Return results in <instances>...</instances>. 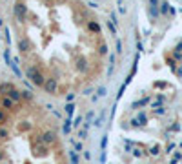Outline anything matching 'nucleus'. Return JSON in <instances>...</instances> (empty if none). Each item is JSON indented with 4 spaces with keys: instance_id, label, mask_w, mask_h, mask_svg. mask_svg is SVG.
Masks as SVG:
<instances>
[{
    "instance_id": "3",
    "label": "nucleus",
    "mask_w": 182,
    "mask_h": 164,
    "mask_svg": "<svg viewBox=\"0 0 182 164\" xmlns=\"http://www.w3.org/2000/svg\"><path fill=\"white\" fill-rule=\"evenodd\" d=\"M53 140H55V133H53V131H47V133L44 135V142L49 144V142H53Z\"/></svg>"
},
{
    "instance_id": "9",
    "label": "nucleus",
    "mask_w": 182,
    "mask_h": 164,
    "mask_svg": "<svg viewBox=\"0 0 182 164\" xmlns=\"http://www.w3.org/2000/svg\"><path fill=\"white\" fill-rule=\"evenodd\" d=\"M69 126H71V124H69V118H68V120H66V124H64V131H66V133L69 131Z\"/></svg>"
},
{
    "instance_id": "10",
    "label": "nucleus",
    "mask_w": 182,
    "mask_h": 164,
    "mask_svg": "<svg viewBox=\"0 0 182 164\" xmlns=\"http://www.w3.org/2000/svg\"><path fill=\"white\" fill-rule=\"evenodd\" d=\"M80 122H82V117H77V118H75V122H73V124H75V126H78Z\"/></svg>"
},
{
    "instance_id": "12",
    "label": "nucleus",
    "mask_w": 182,
    "mask_h": 164,
    "mask_svg": "<svg viewBox=\"0 0 182 164\" xmlns=\"http://www.w3.org/2000/svg\"><path fill=\"white\" fill-rule=\"evenodd\" d=\"M78 137H80V139H84V137H86V128H84V129L80 131V133H78Z\"/></svg>"
},
{
    "instance_id": "13",
    "label": "nucleus",
    "mask_w": 182,
    "mask_h": 164,
    "mask_svg": "<svg viewBox=\"0 0 182 164\" xmlns=\"http://www.w3.org/2000/svg\"><path fill=\"white\" fill-rule=\"evenodd\" d=\"M151 153H153V155H157V153H158V146H155V148L151 150Z\"/></svg>"
},
{
    "instance_id": "6",
    "label": "nucleus",
    "mask_w": 182,
    "mask_h": 164,
    "mask_svg": "<svg viewBox=\"0 0 182 164\" xmlns=\"http://www.w3.org/2000/svg\"><path fill=\"white\" fill-rule=\"evenodd\" d=\"M7 122V117H6V113L4 111H0V126H2V124H6Z\"/></svg>"
},
{
    "instance_id": "4",
    "label": "nucleus",
    "mask_w": 182,
    "mask_h": 164,
    "mask_svg": "<svg viewBox=\"0 0 182 164\" xmlns=\"http://www.w3.org/2000/svg\"><path fill=\"white\" fill-rule=\"evenodd\" d=\"M69 159H71V164H78V155H77V151H69Z\"/></svg>"
},
{
    "instance_id": "5",
    "label": "nucleus",
    "mask_w": 182,
    "mask_h": 164,
    "mask_svg": "<svg viewBox=\"0 0 182 164\" xmlns=\"http://www.w3.org/2000/svg\"><path fill=\"white\" fill-rule=\"evenodd\" d=\"M9 137V131L6 128H0V139H7Z\"/></svg>"
},
{
    "instance_id": "11",
    "label": "nucleus",
    "mask_w": 182,
    "mask_h": 164,
    "mask_svg": "<svg viewBox=\"0 0 182 164\" xmlns=\"http://www.w3.org/2000/svg\"><path fill=\"white\" fill-rule=\"evenodd\" d=\"M75 150H77V151H82V144H80V142H77V144H75Z\"/></svg>"
},
{
    "instance_id": "7",
    "label": "nucleus",
    "mask_w": 182,
    "mask_h": 164,
    "mask_svg": "<svg viewBox=\"0 0 182 164\" xmlns=\"http://www.w3.org/2000/svg\"><path fill=\"white\" fill-rule=\"evenodd\" d=\"M73 109H75V106H73V104L66 106V111H68V115H71V113H73Z\"/></svg>"
},
{
    "instance_id": "2",
    "label": "nucleus",
    "mask_w": 182,
    "mask_h": 164,
    "mask_svg": "<svg viewBox=\"0 0 182 164\" xmlns=\"http://www.w3.org/2000/svg\"><path fill=\"white\" fill-rule=\"evenodd\" d=\"M13 98H7V97H4L2 98V102H0V104H2V108H6V109H9V108H13Z\"/></svg>"
},
{
    "instance_id": "14",
    "label": "nucleus",
    "mask_w": 182,
    "mask_h": 164,
    "mask_svg": "<svg viewBox=\"0 0 182 164\" xmlns=\"http://www.w3.org/2000/svg\"><path fill=\"white\" fill-rule=\"evenodd\" d=\"M2 157H4V153H2V151H0V159H2Z\"/></svg>"
},
{
    "instance_id": "8",
    "label": "nucleus",
    "mask_w": 182,
    "mask_h": 164,
    "mask_svg": "<svg viewBox=\"0 0 182 164\" xmlns=\"http://www.w3.org/2000/svg\"><path fill=\"white\" fill-rule=\"evenodd\" d=\"M106 144H108V137L104 135V137H102V144H100V146H102V150H106Z\"/></svg>"
},
{
    "instance_id": "1",
    "label": "nucleus",
    "mask_w": 182,
    "mask_h": 164,
    "mask_svg": "<svg viewBox=\"0 0 182 164\" xmlns=\"http://www.w3.org/2000/svg\"><path fill=\"white\" fill-rule=\"evenodd\" d=\"M44 87H46V90H47L49 93H53V91H55V87H57V82L53 80V79H49V80L44 84Z\"/></svg>"
}]
</instances>
